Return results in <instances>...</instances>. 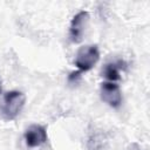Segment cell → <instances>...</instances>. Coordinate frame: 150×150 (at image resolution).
<instances>
[{
    "label": "cell",
    "mask_w": 150,
    "mask_h": 150,
    "mask_svg": "<svg viewBox=\"0 0 150 150\" xmlns=\"http://www.w3.org/2000/svg\"><path fill=\"white\" fill-rule=\"evenodd\" d=\"M1 89H2V81H1V77H0V93H1Z\"/></svg>",
    "instance_id": "cell-8"
},
{
    "label": "cell",
    "mask_w": 150,
    "mask_h": 150,
    "mask_svg": "<svg viewBox=\"0 0 150 150\" xmlns=\"http://www.w3.org/2000/svg\"><path fill=\"white\" fill-rule=\"evenodd\" d=\"M90 15L87 11H81L74 15L69 27V39L74 43H79L82 41L87 27L89 25Z\"/></svg>",
    "instance_id": "cell-3"
},
{
    "label": "cell",
    "mask_w": 150,
    "mask_h": 150,
    "mask_svg": "<svg viewBox=\"0 0 150 150\" xmlns=\"http://www.w3.org/2000/svg\"><path fill=\"white\" fill-rule=\"evenodd\" d=\"M100 95L103 102L112 108H117L122 103V91L115 82H103L100 87Z\"/></svg>",
    "instance_id": "cell-4"
},
{
    "label": "cell",
    "mask_w": 150,
    "mask_h": 150,
    "mask_svg": "<svg viewBox=\"0 0 150 150\" xmlns=\"http://www.w3.org/2000/svg\"><path fill=\"white\" fill-rule=\"evenodd\" d=\"M80 77H81V71H79V70L77 71H73L68 76V82L69 83H76Z\"/></svg>",
    "instance_id": "cell-7"
},
{
    "label": "cell",
    "mask_w": 150,
    "mask_h": 150,
    "mask_svg": "<svg viewBox=\"0 0 150 150\" xmlns=\"http://www.w3.org/2000/svg\"><path fill=\"white\" fill-rule=\"evenodd\" d=\"M25 142L28 148H36L47 142V131L46 128L40 124H32L25 131Z\"/></svg>",
    "instance_id": "cell-5"
},
{
    "label": "cell",
    "mask_w": 150,
    "mask_h": 150,
    "mask_svg": "<svg viewBox=\"0 0 150 150\" xmlns=\"http://www.w3.org/2000/svg\"><path fill=\"white\" fill-rule=\"evenodd\" d=\"M26 103V95L19 90H11L5 94L2 112L6 120L16 118L22 111Z\"/></svg>",
    "instance_id": "cell-1"
},
{
    "label": "cell",
    "mask_w": 150,
    "mask_h": 150,
    "mask_svg": "<svg viewBox=\"0 0 150 150\" xmlns=\"http://www.w3.org/2000/svg\"><path fill=\"white\" fill-rule=\"evenodd\" d=\"M131 150H132V149H131Z\"/></svg>",
    "instance_id": "cell-9"
},
{
    "label": "cell",
    "mask_w": 150,
    "mask_h": 150,
    "mask_svg": "<svg viewBox=\"0 0 150 150\" xmlns=\"http://www.w3.org/2000/svg\"><path fill=\"white\" fill-rule=\"evenodd\" d=\"M100 60V50L96 45L82 46L75 56L74 63L79 71H88L95 67Z\"/></svg>",
    "instance_id": "cell-2"
},
{
    "label": "cell",
    "mask_w": 150,
    "mask_h": 150,
    "mask_svg": "<svg viewBox=\"0 0 150 150\" xmlns=\"http://www.w3.org/2000/svg\"><path fill=\"white\" fill-rule=\"evenodd\" d=\"M103 73V76L109 80V82H115V81H118L121 79V75H120V67L117 63H114V62H110V63H107L102 70Z\"/></svg>",
    "instance_id": "cell-6"
}]
</instances>
